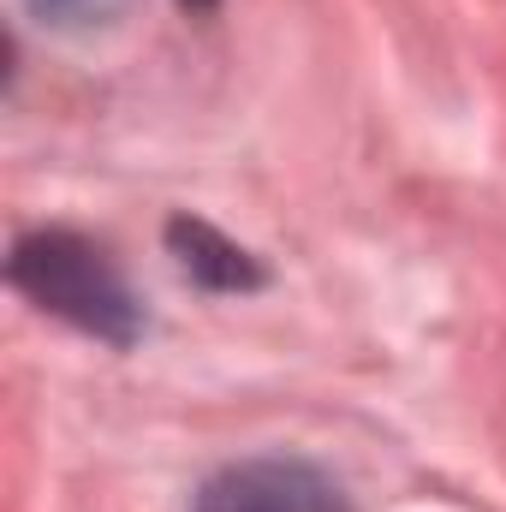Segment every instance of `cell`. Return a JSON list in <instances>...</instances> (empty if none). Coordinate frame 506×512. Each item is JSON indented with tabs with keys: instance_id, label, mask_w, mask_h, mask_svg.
<instances>
[{
	"instance_id": "cell-1",
	"label": "cell",
	"mask_w": 506,
	"mask_h": 512,
	"mask_svg": "<svg viewBox=\"0 0 506 512\" xmlns=\"http://www.w3.org/2000/svg\"><path fill=\"white\" fill-rule=\"evenodd\" d=\"M6 280L48 316L72 322L78 334H96L108 346H131L143 334V310L131 298L126 274L108 262L102 245L66 227L24 233L6 256Z\"/></svg>"
},
{
	"instance_id": "cell-2",
	"label": "cell",
	"mask_w": 506,
	"mask_h": 512,
	"mask_svg": "<svg viewBox=\"0 0 506 512\" xmlns=\"http://www.w3.org/2000/svg\"><path fill=\"white\" fill-rule=\"evenodd\" d=\"M191 512H352L340 483L304 459H245L215 471Z\"/></svg>"
},
{
	"instance_id": "cell-3",
	"label": "cell",
	"mask_w": 506,
	"mask_h": 512,
	"mask_svg": "<svg viewBox=\"0 0 506 512\" xmlns=\"http://www.w3.org/2000/svg\"><path fill=\"white\" fill-rule=\"evenodd\" d=\"M167 251L179 256V268L209 286V292H256L268 274L245 245H233L227 233H215L209 221H191V215H173L167 221Z\"/></svg>"
},
{
	"instance_id": "cell-4",
	"label": "cell",
	"mask_w": 506,
	"mask_h": 512,
	"mask_svg": "<svg viewBox=\"0 0 506 512\" xmlns=\"http://www.w3.org/2000/svg\"><path fill=\"white\" fill-rule=\"evenodd\" d=\"M30 6H36L42 24H90V18H102L114 0H30Z\"/></svg>"
},
{
	"instance_id": "cell-5",
	"label": "cell",
	"mask_w": 506,
	"mask_h": 512,
	"mask_svg": "<svg viewBox=\"0 0 506 512\" xmlns=\"http://www.w3.org/2000/svg\"><path fill=\"white\" fill-rule=\"evenodd\" d=\"M185 6H215V0H185Z\"/></svg>"
}]
</instances>
